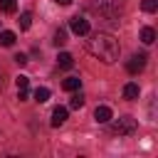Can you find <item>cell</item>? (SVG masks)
Instances as JSON below:
<instances>
[{
	"instance_id": "obj_17",
	"label": "cell",
	"mask_w": 158,
	"mask_h": 158,
	"mask_svg": "<svg viewBox=\"0 0 158 158\" xmlns=\"http://www.w3.org/2000/svg\"><path fill=\"white\" fill-rule=\"evenodd\" d=\"M17 22H20V30H27V27L32 25V15H30V12H22Z\"/></svg>"
},
{
	"instance_id": "obj_15",
	"label": "cell",
	"mask_w": 158,
	"mask_h": 158,
	"mask_svg": "<svg viewBox=\"0 0 158 158\" xmlns=\"http://www.w3.org/2000/svg\"><path fill=\"white\" fill-rule=\"evenodd\" d=\"M0 10H2L5 15H12V12L17 10V2H15V0H0Z\"/></svg>"
},
{
	"instance_id": "obj_10",
	"label": "cell",
	"mask_w": 158,
	"mask_h": 158,
	"mask_svg": "<svg viewBox=\"0 0 158 158\" xmlns=\"http://www.w3.org/2000/svg\"><path fill=\"white\" fill-rule=\"evenodd\" d=\"M62 86H64L67 91H77V89L81 86V79H79V77H67V79L62 81Z\"/></svg>"
},
{
	"instance_id": "obj_2",
	"label": "cell",
	"mask_w": 158,
	"mask_h": 158,
	"mask_svg": "<svg viewBox=\"0 0 158 158\" xmlns=\"http://www.w3.org/2000/svg\"><path fill=\"white\" fill-rule=\"evenodd\" d=\"M121 7H123V0H89V10L109 20H116L121 15Z\"/></svg>"
},
{
	"instance_id": "obj_13",
	"label": "cell",
	"mask_w": 158,
	"mask_h": 158,
	"mask_svg": "<svg viewBox=\"0 0 158 158\" xmlns=\"http://www.w3.org/2000/svg\"><path fill=\"white\" fill-rule=\"evenodd\" d=\"M84 101H86V99H84V94L77 89V94H72V99H69V106H72V109H81V106H84Z\"/></svg>"
},
{
	"instance_id": "obj_19",
	"label": "cell",
	"mask_w": 158,
	"mask_h": 158,
	"mask_svg": "<svg viewBox=\"0 0 158 158\" xmlns=\"http://www.w3.org/2000/svg\"><path fill=\"white\" fill-rule=\"evenodd\" d=\"M15 84H17V89H27V86H30V79H27L25 74H20V77L15 79Z\"/></svg>"
},
{
	"instance_id": "obj_3",
	"label": "cell",
	"mask_w": 158,
	"mask_h": 158,
	"mask_svg": "<svg viewBox=\"0 0 158 158\" xmlns=\"http://www.w3.org/2000/svg\"><path fill=\"white\" fill-rule=\"evenodd\" d=\"M136 128H138V123H136L133 116H121V118H114L111 121V133H116V136H133Z\"/></svg>"
},
{
	"instance_id": "obj_11",
	"label": "cell",
	"mask_w": 158,
	"mask_h": 158,
	"mask_svg": "<svg viewBox=\"0 0 158 158\" xmlns=\"http://www.w3.org/2000/svg\"><path fill=\"white\" fill-rule=\"evenodd\" d=\"M153 40H156V30L153 27H143L141 30V42L143 44H153Z\"/></svg>"
},
{
	"instance_id": "obj_22",
	"label": "cell",
	"mask_w": 158,
	"mask_h": 158,
	"mask_svg": "<svg viewBox=\"0 0 158 158\" xmlns=\"http://www.w3.org/2000/svg\"><path fill=\"white\" fill-rule=\"evenodd\" d=\"M2 86H5V72L0 69V89H2Z\"/></svg>"
},
{
	"instance_id": "obj_14",
	"label": "cell",
	"mask_w": 158,
	"mask_h": 158,
	"mask_svg": "<svg viewBox=\"0 0 158 158\" xmlns=\"http://www.w3.org/2000/svg\"><path fill=\"white\" fill-rule=\"evenodd\" d=\"M47 99H49V89H47V86H37V89H35V101L44 104Z\"/></svg>"
},
{
	"instance_id": "obj_5",
	"label": "cell",
	"mask_w": 158,
	"mask_h": 158,
	"mask_svg": "<svg viewBox=\"0 0 158 158\" xmlns=\"http://www.w3.org/2000/svg\"><path fill=\"white\" fill-rule=\"evenodd\" d=\"M143 67H146V54H133V57L126 62L128 74H138V72H143Z\"/></svg>"
},
{
	"instance_id": "obj_20",
	"label": "cell",
	"mask_w": 158,
	"mask_h": 158,
	"mask_svg": "<svg viewBox=\"0 0 158 158\" xmlns=\"http://www.w3.org/2000/svg\"><path fill=\"white\" fill-rule=\"evenodd\" d=\"M12 59H15V64H20V67H25V64H27V54H22V52H20V54H15Z\"/></svg>"
},
{
	"instance_id": "obj_12",
	"label": "cell",
	"mask_w": 158,
	"mask_h": 158,
	"mask_svg": "<svg viewBox=\"0 0 158 158\" xmlns=\"http://www.w3.org/2000/svg\"><path fill=\"white\" fill-rule=\"evenodd\" d=\"M15 40H17V37H15V32H10V30L0 32V44H2V47H12V44H15Z\"/></svg>"
},
{
	"instance_id": "obj_4",
	"label": "cell",
	"mask_w": 158,
	"mask_h": 158,
	"mask_svg": "<svg viewBox=\"0 0 158 158\" xmlns=\"http://www.w3.org/2000/svg\"><path fill=\"white\" fill-rule=\"evenodd\" d=\"M69 27H72L74 35H86V32H89V20H84L81 15H74V17L69 20Z\"/></svg>"
},
{
	"instance_id": "obj_6",
	"label": "cell",
	"mask_w": 158,
	"mask_h": 158,
	"mask_svg": "<svg viewBox=\"0 0 158 158\" xmlns=\"http://www.w3.org/2000/svg\"><path fill=\"white\" fill-rule=\"evenodd\" d=\"M111 116H114V114H111L109 106H96V111H94V121H96V123H109Z\"/></svg>"
},
{
	"instance_id": "obj_8",
	"label": "cell",
	"mask_w": 158,
	"mask_h": 158,
	"mask_svg": "<svg viewBox=\"0 0 158 158\" xmlns=\"http://www.w3.org/2000/svg\"><path fill=\"white\" fill-rule=\"evenodd\" d=\"M138 94H141V89H138V84H133V81H128V84L123 86V99H128V101H133V99H138Z\"/></svg>"
},
{
	"instance_id": "obj_16",
	"label": "cell",
	"mask_w": 158,
	"mask_h": 158,
	"mask_svg": "<svg viewBox=\"0 0 158 158\" xmlns=\"http://www.w3.org/2000/svg\"><path fill=\"white\" fill-rule=\"evenodd\" d=\"M52 42H54L57 47H62V44L67 42V30H64V27H59V30L54 32V40H52Z\"/></svg>"
},
{
	"instance_id": "obj_23",
	"label": "cell",
	"mask_w": 158,
	"mask_h": 158,
	"mask_svg": "<svg viewBox=\"0 0 158 158\" xmlns=\"http://www.w3.org/2000/svg\"><path fill=\"white\" fill-rule=\"evenodd\" d=\"M57 2H59V5H69L72 0H57Z\"/></svg>"
},
{
	"instance_id": "obj_9",
	"label": "cell",
	"mask_w": 158,
	"mask_h": 158,
	"mask_svg": "<svg viewBox=\"0 0 158 158\" xmlns=\"http://www.w3.org/2000/svg\"><path fill=\"white\" fill-rule=\"evenodd\" d=\"M57 64H59L62 69H72V67H74V57H72L69 52H59V57H57Z\"/></svg>"
},
{
	"instance_id": "obj_1",
	"label": "cell",
	"mask_w": 158,
	"mask_h": 158,
	"mask_svg": "<svg viewBox=\"0 0 158 158\" xmlns=\"http://www.w3.org/2000/svg\"><path fill=\"white\" fill-rule=\"evenodd\" d=\"M86 49H89L96 59H101L104 64H114V62L118 59V54H121L118 40H116L114 35H109V32H96V35H91V40L86 42Z\"/></svg>"
},
{
	"instance_id": "obj_21",
	"label": "cell",
	"mask_w": 158,
	"mask_h": 158,
	"mask_svg": "<svg viewBox=\"0 0 158 158\" xmlns=\"http://www.w3.org/2000/svg\"><path fill=\"white\" fill-rule=\"evenodd\" d=\"M17 99H20V101H27V99H30L27 89H17Z\"/></svg>"
},
{
	"instance_id": "obj_18",
	"label": "cell",
	"mask_w": 158,
	"mask_h": 158,
	"mask_svg": "<svg viewBox=\"0 0 158 158\" xmlns=\"http://www.w3.org/2000/svg\"><path fill=\"white\" fill-rule=\"evenodd\" d=\"M141 7H143V12H156L158 10V0H143Z\"/></svg>"
},
{
	"instance_id": "obj_7",
	"label": "cell",
	"mask_w": 158,
	"mask_h": 158,
	"mask_svg": "<svg viewBox=\"0 0 158 158\" xmlns=\"http://www.w3.org/2000/svg\"><path fill=\"white\" fill-rule=\"evenodd\" d=\"M67 114H69V111H67L64 106H57V109L52 111V126H54V128H57V126H62V123L67 121Z\"/></svg>"
}]
</instances>
